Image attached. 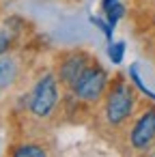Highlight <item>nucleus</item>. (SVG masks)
<instances>
[{"label":"nucleus","mask_w":155,"mask_h":157,"mask_svg":"<svg viewBox=\"0 0 155 157\" xmlns=\"http://www.w3.org/2000/svg\"><path fill=\"white\" fill-rule=\"evenodd\" d=\"M17 75V65L13 58H0V88L9 86Z\"/></svg>","instance_id":"obj_6"},{"label":"nucleus","mask_w":155,"mask_h":157,"mask_svg":"<svg viewBox=\"0 0 155 157\" xmlns=\"http://www.w3.org/2000/svg\"><path fill=\"white\" fill-rule=\"evenodd\" d=\"M13 157H48V155L39 144H22L15 148Z\"/></svg>","instance_id":"obj_7"},{"label":"nucleus","mask_w":155,"mask_h":157,"mask_svg":"<svg viewBox=\"0 0 155 157\" xmlns=\"http://www.w3.org/2000/svg\"><path fill=\"white\" fill-rule=\"evenodd\" d=\"M116 2H118V0H101V9L106 11L108 7H112V5H116Z\"/></svg>","instance_id":"obj_13"},{"label":"nucleus","mask_w":155,"mask_h":157,"mask_svg":"<svg viewBox=\"0 0 155 157\" xmlns=\"http://www.w3.org/2000/svg\"><path fill=\"white\" fill-rule=\"evenodd\" d=\"M108 56H110V60H112L114 65L123 63V56H125V43H123V41H110V45H108Z\"/></svg>","instance_id":"obj_8"},{"label":"nucleus","mask_w":155,"mask_h":157,"mask_svg":"<svg viewBox=\"0 0 155 157\" xmlns=\"http://www.w3.org/2000/svg\"><path fill=\"white\" fill-rule=\"evenodd\" d=\"M134 103H136V93L131 90V86L123 80L114 82L106 95V118L110 125H123L131 112H134Z\"/></svg>","instance_id":"obj_1"},{"label":"nucleus","mask_w":155,"mask_h":157,"mask_svg":"<svg viewBox=\"0 0 155 157\" xmlns=\"http://www.w3.org/2000/svg\"><path fill=\"white\" fill-rule=\"evenodd\" d=\"M9 45H11V37H9L2 28H0V56H2V54L9 50Z\"/></svg>","instance_id":"obj_12"},{"label":"nucleus","mask_w":155,"mask_h":157,"mask_svg":"<svg viewBox=\"0 0 155 157\" xmlns=\"http://www.w3.org/2000/svg\"><path fill=\"white\" fill-rule=\"evenodd\" d=\"M155 142V108L144 110L129 131V144L136 151H146Z\"/></svg>","instance_id":"obj_4"},{"label":"nucleus","mask_w":155,"mask_h":157,"mask_svg":"<svg viewBox=\"0 0 155 157\" xmlns=\"http://www.w3.org/2000/svg\"><path fill=\"white\" fill-rule=\"evenodd\" d=\"M88 65H91V60H88V56H86L84 52H73V54H69V56L60 63V69H58L60 82L67 84V86H73L76 80L86 71Z\"/></svg>","instance_id":"obj_5"},{"label":"nucleus","mask_w":155,"mask_h":157,"mask_svg":"<svg viewBox=\"0 0 155 157\" xmlns=\"http://www.w3.org/2000/svg\"><path fill=\"white\" fill-rule=\"evenodd\" d=\"M151 157H155V151H153V155H151Z\"/></svg>","instance_id":"obj_14"},{"label":"nucleus","mask_w":155,"mask_h":157,"mask_svg":"<svg viewBox=\"0 0 155 157\" xmlns=\"http://www.w3.org/2000/svg\"><path fill=\"white\" fill-rule=\"evenodd\" d=\"M91 22H93V24H95V26H97L103 35H106V39H108V41H112V26H110L108 22L99 20V17H91Z\"/></svg>","instance_id":"obj_11"},{"label":"nucleus","mask_w":155,"mask_h":157,"mask_svg":"<svg viewBox=\"0 0 155 157\" xmlns=\"http://www.w3.org/2000/svg\"><path fill=\"white\" fill-rule=\"evenodd\" d=\"M103 13H106V17H108V24H110V26L114 28V26H116V22H118V20L123 17V13H125V7L121 5V0H118L116 5L108 7V9H106Z\"/></svg>","instance_id":"obj_10"},{"label":"nucleus","mask_w":155,"mask_h":157,"mask_svg":"<svg viewBox=\"0 0 155 157\" xmlns=\"http://www.w3.org/2000/svg\"><path fill=\"white\" fill-rule=\"evenodd\" d=\"M106 86H108V73H106V69H101L99 65H93L91 63L86 67V71L76 80V84L71 88H73V95L80 101L93 103V101H97L103 95Z\"/></svg>","instance_id":"obj_2"},{"label":"nucleus","mask_w":155,"mask_h":157,"mask_svg":"<svg viewBox=\"0 0 155 157\" xmlns=\"http://www.w3.org/2000/svg\"><path fill=\"white\" fill-rule=\"evenodd\" d=\"M56 101H58V84H56V78L52 73L43 75L35 88H33V97H30V112L39 118L43 116H50L52 110L56 108Z\"/></svg>","instance_id":"obj_3"},{"label":"nucleus","mask_w":155,"mask_h":157,"mask_svg":"<svg viewBox=\"0 0 155 157\" xmlns=\"http://www.w3.org/2000/svg\"><path fill=\"white\" fill-rule=\"evenodd\" d=\"M129 75H131V82L136 84V88H138L144 97H149V99H153V101H155V93H153V90H149V88L144 86L142 78L138 75V67H136V65H134V67H129Z\"/></svg>","instance_id":"obj_9"}]
</instances>
